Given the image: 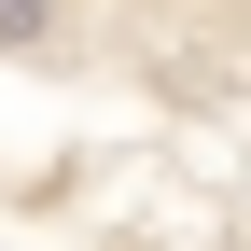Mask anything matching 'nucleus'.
<instances>
[{
	"label": "nucleus",
	"instance_id": "obj_1",
	"mask_svg": "<svg viewBox=\"0 0 251 251\" xmlns=\"http://www.w3.org/2000/svg\"><path fill=\"white\" fill-rule=\"evenodd\" d=\"M42 42H70V0H0V56H42Z\"/></svg>",
	"mask_w": 251,
	"mask_h": 251
}]
</instances>
